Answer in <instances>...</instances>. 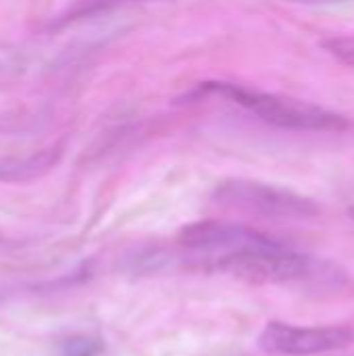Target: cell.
I'll list each match as a JSON object with an SVG mask.
<instances>
[{"instance_id":"obj_8","label":"cell","mask_w":354,"mask_h":356,"mask_svg":"<svg viewBox=\"0 0 354 356\" xmlns=\"http://www.w3.org/2000/svg\"><path fill=\"white\" fill-rule=\"evenodd\" d=\"M321 46L340 63L354 67V35H334L321 42Z\"/></svg>"},{"instance_id":"obj_3","label":"cell","mask_w":354,"mask_h":356,"mask_svg":"<svg viewBox=\"0 0 354 356\" xmlns=\"http://www.w3.org/2000/svg\"><path fill=\"white\" fill-rule=\"evenodd\" d=\"M213 200L225 209L273 219H311L319 213L311 198L257 179H225L215 188Z\"/></svg>"},{"instance_id":"obj_5","label":"cell","mask_w":354,"mask_h":356,"mask_svg":"<svg viewBox=\"0 0 354 356\" xmlns=\"http://www.w3.org/2000/svg\"><path fill=\"white\" fill-rule=\"evenodd\" d=\"M177 244L184 250L198 252L213 261V259L250 250V248L273 246L277 244V240L259 229L246 227L242 223L207 219V221L184 225L177 234Z\"/></svg>"},{"instance_id":"obj_6","label":"cell","mask_w":354,"mask_h":356,"mask_svg":"<svg viewBox=\"0 0 354 356\" xmlns=\"http://www.w3.org/2000/svg\"><path fill=\"white\" fill-rule=\"evenodd\" d=\"M58 159V150H40L27 159H13V161H0V179L4 181H23L42 175L48 171Z\"/></svg>"},{"instance_id":"obj_1","label":"cell","mask_w":354,"mask_h":356,"mask_svg":"<svg viewBox=\"0 0 354 356\" xmlns=\"http://www.w3.org/2000/svg\"><path fill=\"white\" fill-rule=\"evenodd\" d=\"M213 269L238 282L255 286H288V284H328L336 282L338 267L317 261L277 242L265 248H250L213 259Z\"/></svg>"},{"instance_id":"obj_7","label":"cell","mask_w":354,"mask_h":356,"mask_svg":"<svg viewBox=\"0 0 354 356\" xmlns=\"http://www.w3.org/2000/svg\"><path fill=\"white\" fill-rule=\"evenodd\" d=\"M134 2H159V0H75L73 6L67 10L63 23L73 21V19H81V17H88V15H96V13H102V10L115 8V6L134 4Z\"/></svg>"},{"instance_id":"obj_9","label":"cell","mask_w":354,"mask_h":356,"mask_svg":"<svg viewBox=\"0 0 354 356\" xmlns=\"http://www.w3.org/2000/svg\"><path fill=\"white\" fill-rule=\"evenodd\" d=\"M96 353V344L92 340H71L65 346V356H92Z\"/></svg>"},{"instance_id":"obj_4","label":"cell","mask_w":354,"mask_h":356,"mask_svg":"<svg viewBox=\"0 0 354 356\" xmlns=\"http://www.w3.org/2000/svg\"><path fill=\"white\" fill-rule=\"evenodd\" d=\"M354 342V332L344 325L303 327L269 321L259 334V348L277 356H317L338 353Z\"/></svg>"},{"instance_id":"obj_2","label":"cell","mask_w":354,"mask_h":356,"mask_svg":"<svg viewBox=\"0 0 354 356\" xmlns=\"http://www.w3.org/2000/svg\"><path fill=\"white\" fill-rule=\"evenodd\" d=\"M198 92L223 96L230 102H236L242 108L250 111L261 121L271 123L275 127H284V129L342 131V129H348L351 125L344 115H338L323 106H317L298 98H290V96H277V94L242 88L236 83H227V81H207L198 88Z\"/></svg>"},{"instance_id":"obj_10","label":"cell","mask_w":354,"mask_h":356,"mask_svg":"<svg viewBox=\"0 0 354 356\" xmlns=\"http://www.w3.org/2000/svg\"><path fill=\"white\" fill-rule=\"evenodd\" d=\"M290 2H303V4H325V2H340V0H290Z\"/></svg>"}]
</instances>
